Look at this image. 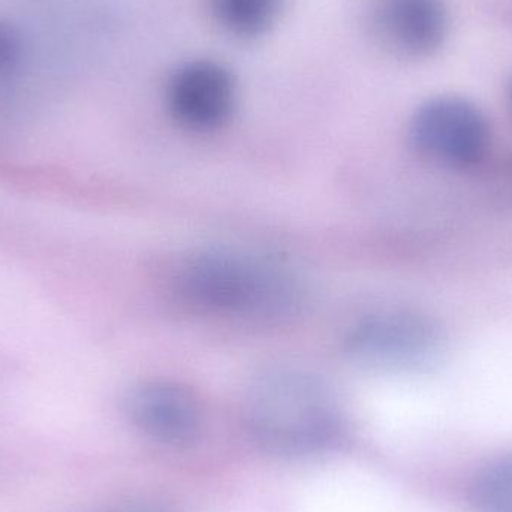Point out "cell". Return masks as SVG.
Segmentation results:
<instances>
[{"label": "cell", "instance_id": "6da1fadb", "mask_svg": "<svg viewBox=\"0 0 512 512\" xmlns=\"http://www.w3.org/2000/svg\"><path fill=\"white\" fill-rule=\"evenodd\" d=\"M171 292L188 312L240 324L294 318L309 295L291 265L239 248H209L185 256L174 268Z\"/></svg>", "mask_w": 512, "mask_h": 512}, {"label": "cell", "instance_id": "7a4b0ae2", "mask_svg": "<svg viewBox=\"0 0 512 512\" xmlns=\"http://www.w3.org/2000/svg\"><path fill=\"white\" fill-rule=\"evenodd\" d=\"M245 426L261 450L279 457H306L339 444L345 412L336 391L301 367H273L249 385Z\"/></svg>", "mask_w": 512, "mask_h": 512}, {"label": "cell", "instance_id": "3957f363", "mask_svg": "<svg viewBox=\"0 0 512 512\" xmlns=\"http://www.w3.org/2000/svg\"><path fill=\"white\" fill-rule=\"evenodd\" d=\"M441 348L438 327L409 309L373 310L346 331L343 351L352 363L379 372H415L435 361Z\"/></svg>", "mask_w": 512, "mask_h": 512}, {"label": "cell", "instance_id": "277c9868", "mask_svg": "<svg viewBox=\"0 0 512 512\" xmlns=\"http://www.w3.org/2000/svg\"><path fill=\"white\" fill-rule=\"evenodd\" d=\"M408 134L418 153L450 167L475 164L489 149L486 116L459 96H438L421 104L412 114Z\"/></svg>", "mask_w": 512, "mask_h": 512}, {"label": "cell", "instance_id": "5b68a950", "mask_svg": "<svg viewBox=\"0 0 512 512\" xmlns=\"http://www.w3.org/2000/svg\"><path fill=\"white\" fill-rule=\"evenodd\" d=\"M165 102L171 119L186 131H218L236 111V78L227 66L215 60H191L171 75Z\"/></svg>", "mask_w": 512, "mask_h": 512}, {"label": "cell", "instance_id": "8992f818", "mask_svg": "<svg viewBox=\"0 0 512 512\" xmlns=\"http://www.w3.org/2000/svg\"><path fill=\"white\" fill-rule=\"evenodd\" d=\"M125 411L138 432L168 447L191 444L203 427L200 400L185 385L168 379L135 385L126 396Z\"/></svg>", "mask_w": 512, "mask_h": 512}, {"label": "cell", "instance_id": "52a82bcc", "mask_svg": "<svg viewBox=\"0 0 512 512\" xmlns=\"http://www.w3.org/2000/svg\"><path fill=\"white\" fill-rule=\"evenodd\" d=\"M373 35L388 53L420 60L441 50L450 29L444 0H379L373 9Z\"/></svg>", "mask_w": 512, "mask_h": 512}, {"label": "cell", "instance_id": "ba28073f", "mask_svg": "<svg viewBox=\"0 0 512 512\" xmlns=\"http://www.w3.org/2000/svg\"><path fill=\"white\" fill-rule=\"evenodd\" d=\"M286 0H210L213 18L224 32L242 41L267 35L282 14Z\"/></svg>", "mask_w": 512, "mask_h": 512}, {"label": "cell", "instance_id": "9c48e42d", "mask_svg": "<svg viewBox=\"0 0 512 512\" xmlns=\"http://www.w3.org/2000/svg\"><path fill=\"white\" fill-rule=\"evenodd\" d=\"M478 512H512V454L484 466L471 487Z\"/></svg>", "mask_w": 512, "mask_h": 512}, {"label": "cell", "instance_id": "30bf717a", "mask_svg": "<svg viewBox=\"0 0 512 512\" xmlns=\"http://www.w3.org/2000/svg\"><path fill=\"white\" fill-rule=\"evenodd\" d=\"M27 59L26 41L17 24L0 17V92L17 83Z\"/></svg>", "mask_w": 512, "mask_h": 512}, {"label": "cell", "instance_id": "8fae6325", "mask_svg": "<svg viewBox=\"0 0 512 512\" xmlns=\"http://www.w3.org/2000/svg\"><path fill=\"white\" fill-rule=\"evenodd\" d=\"M102 512H182L171 502L162 499H137V501L123 502L114 505Z\"/></svg>", "mask_w": 512, "mask_h": 512}, {"label": "cell", "instance_id": "7c38bea8", "mask_svg": "<svg viewBox=\"0 0 512 512\" xmlns=\"http://www.w3.org/2000/svg\"><path fill=\"white\" fill-rule=\"evenodd\" d=\"M511 101H512V89H511Z\"/></svg>", "mask_w": 512, "mask_h": 512}]
</instances>
